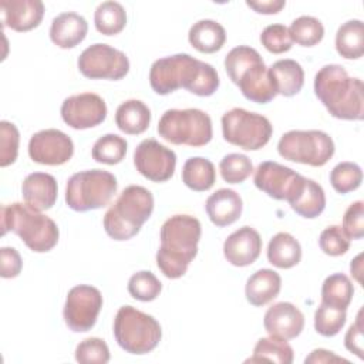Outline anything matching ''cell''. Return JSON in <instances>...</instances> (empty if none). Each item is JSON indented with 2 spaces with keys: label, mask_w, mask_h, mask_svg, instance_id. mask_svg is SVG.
Returning <instances> with one entry per match:
<instances>
[{
  "label": "cell",
  "mask_w": 364,
  "mask_h": 364,
  "mask_svg": "<svg viewBox=\"0 0 364 364\" xmlns=\"http://www.w3.org/2000/svg\"><path fill=\"white\" fill-rule=\"evenodd\" d=\"M149 84L158 95L185 88L195 95L210 97L219 88V75L210 64L179 53L152 63Z\"/></svg>",
  "instance_id": "6da1fadb"
},
{
  "label": "cell",
  "mask_w": 364,
  "mask_h": 364,
  "mask_svg": "<svg viewBox=\"0 0 364 364\" xmlns=\"http://www.w3.org/2000/svg\"><path fill=\"white\" fill-rule=\"evenodd\" d=\"M200 222L191 215H173L161 226V246L156 252V266L168 279L182 277L198 253Z\"/></svg>",
  "instance_id": "7a4b0ae2"
},
{
  "label": "cell",
  "mask_w": 364,
  "mask_h": 364,
  "mask_svg": "<svg viewBox=\"0 0 364 364\" xmlns=\"http://www.w3.org/2000/svg\"><path fill=\"white\" fill-rule=\"evenodd\" d=\"M314 94L334 118L361 121L364 117L363 81L350 77L340 64H327L317 71Z\"/></svg>",
  "instance_id": "3957f363"
},
{
  "label": "cell",
  "mask_w": 364,
  "mask_h": 364,
  "mask_svg": "<svg viewBox=\"0 0 364 364\" xmlns=\"http://www.w3.org/2000/svg\"><path fill=\"white\" fill-rule=\"evenodd\" d=\"M225 70L243 97L252 102L267 104L277 95L262 55L249 46L232 48L225 57Z\"/></svg>",
  "instance_id": "277c9868"
},
{
  "label": "cell",
  "mask_w": 364,
  "mask_h": 364,
  "mask_svg": "<svg viewBox=\"0 0 364 364\" xmlns=\"http://www.w3.org/2000/svg\"><path fill=\"white\" fill-rule=\"evenodd\" d=\"M0 219L1 235L14 232L36 253L50 252L58 242L60 230L55 222L27 203L3 205Z\"/></svg>",
  "instance_id": "5b68a950"
},
{
  "label": "cell",
  "mask_w": 364,
  "mask_h": 364,
  "mask_svg": "<svg viewBox=\"0 0 364 364\" xmlns=\"http://www.w3.org/2000/svg\"><path fill=\"white\" fill-rule=\"evenodd\" d=\"M154 210L152 193L139 185L127 186L105 212L102 225L105 233L114 240L134 237Z\"/></svg>",
  "instance_id": "8992f818"
},
{
  "label": "cell",
  "mask_w": 364,
  "mask_h": 364,
  "mask_svg": "<svg viewBox=\"0 0 364 364\" xmlns=\"http://www.w3.org/2000/svg\"><path fill=\"white\" fill-rule=\"evenodd\" d=\"M114 337L118 346L129 354H148L161 341V324L149 314L122 306L114 318Z\"/></svg>",
  "instance_id": "52a82bcc"
},
{
  "label": "cell",
  "mask_w": 364,
  "mask_h": 364,
  "mask_svg": "<svg viewBox=\"0 0 364 364\" xmlns=\"http://www.w3.org/2000/svg\"><path fill=\"white\" fill-rule=\"evenodd\" d=\"M117 188V178L108 171H81L67 181L65 203L75 212L100 209L111 202Z\"/></svg>",
  "instance_id": "ba28073f"
},
{
  "label": "cell",
  "mask_w": 364,
  "mask_h": 364,
  "mask_svg": "<svg viewBox=\"0 0 364 364\" xmlns=\"http://www.w3.org/2000/svg\"><path fill=\"white\" fill-rule=\"evenodd\" d=\"M156 131L173 145L193 148L208 145L213 135L210 117L198 108L166 109L159 118Z\"/></svg>",
  "instance_id": "9c48e42d"
},
{
  "label": "cell",
  "mask_w": 364,
  "mask_h": 364,
  "mask_svg": "<svg viewBox=\"0 0 364 364\" xmlns=\"http://www.w3.org/2000/svg\"><path fill=\"white\" fill-rule=\"evenodd\" d=\"M282 158L310 166H323L334 155L331 136L318 129H291L282 135L277 144Z\"/></svg>",
  "instance_id": "30bf717a"
},
{
  "label": "cell",
  "mask_w": 364,
  "mask_h": 364,
  "mask_svg": "<svg viewBox=\"0 0 364 364\" xmlns=\"http://www.w3.org/2000/svg\"><path fill=\"white\" fill-rule=\"evenodd\" d=\"M272 132L273 127L270 121L257 112L232 108L222 117V134L225 141L245 151L263 148L270 141Z\"/></svg>",
  "instance_id": "8fae6325"
},
{
  "label": "cell",
  "mask_w": 364,
  "mask_h": 364,
  "mask_svg": "<svg viewBox=\"0 0 364 364\" xmlns=\"http://www.w3.org/2000/svg\"><path fill=\"white\" fill-rule=\"evenodd\" d=\"M77 65L80 73L91 80L118 81L129 71V60L125 53L104 43L87 47L80 54Z\"/></svg>",
  "instance_id": "7c38bea8"
},
{
  "label": "cell",
  "mask_w": 364,
  "mask_h": 364,
  "mask_svg": "<svg viewBox=\"0 0 364 364\" xmlns=\"http://www.w3.org/2000/svg\"><path fill=\"white\" fill-rule=\"evenodd\" d=\"M101 307V291L90 284H78L70 289L67 294L63 317L71 331L85 333L95 326Z\"/></svg>",
  "instance_id": "4fadbf2b"
},
{
  "label": "cell",
  "mask_w": 364,
  "mask_h": 364,
  "mask_svg": "<svg viewBox=\"0 0 364 364\" xmlns=\"http://www.w3.org/2000/svg\"><path fill=\"white\" fill-rule=\"evenodd\" d=\"M306 178L291 168L274 161L259 164L255 171L253 182L257 189L276 200H293L301 191Z\"/></svg>",
  "instance_id": "5bb4252c"
},
{
  "label": "cell",
  "mask_w": 364,
  "mask_h": 364,
  "mask_svg": "<svg viewBox=\"0 0 364 364\" xmlns=\"http://www.w3.org/2000/svg\"><path fill=\"white\" fill-rule=\"evenodd\" d=\"M134 165L144 178L152 182H165L173 176L176 155L156 139L149 138L135 148Z\"/></svg>",
  "instance_id": "9a60e30c"
},
{
  "label": "cell",
  "mask_w": 364,
  "mask_h": 364,
  "mask_svg": "<svg viewBox=\"0 0 364 364\" xmlns=\"http://www.w3.org/2000/svg\"><path fill=\"white\" fill-rule=\"evenodd\" d=\"M60 112L68 127L74 129H88L104 122L107 104L98 94L81 92L65 98Z\"/></svg>",
  "instance_id": "2e32d148"
},
{
  "label": "cell",
  "mask_w": 364,
  "mask_h": 364,
  "mask_svg": "<svg viewBox=\"0 0 364 364\" xmlns=\"http://www.w3.org/2000/svg\"><path fill=\"white\" fill-rule=\"evenodd\" d=\"M74 154L73 139L60 129H41L31 135L28 141V155L31 161L41 165H63Z\"/></svg>",
  "instance_id": "e0dca14e"
},
{
  "label": "cell",
  "mask_w": 364,
  "mask_h": 364,
  "mask_svg": "<svg viewBox=\"0 0 364 364\" xmlns=\"http://www.w3.org/2000/svg\"><path fill=\"white\" fill-rule=\"evenodd\" d=\"M262 252V237L250 226H242L229 235L223 243L225 259L237 267H245L257 260Z\"/></svg>",
  "instance_id": "ac0fdd59"
},
{
  "label": "cell",
  "mask_w": 364,
  "mask_h": 364,
  "mask_svg": "<svg viewBox=\"0 0 364 364\" xmlns=\"http://www.w3.org/2000/svg\"><path fill=\"white\" fill-rule=\"evenodd\" d=\"M269 336L291 340L300 336L304 327V316L293 303L280 301L267 309L263 318Z\"/></svg>",
  "instance_id": "d6986e66"
},
{
  "label": "cell",
  "mask_w": 364,
  "mask_h": 364,
  "mask_svg": "<svg viewBox=\"0 0 364 364\" xmlns=\"http://www.w3.org/2000/svg\"><path fill=\"white\" fill-rule=\"evenodd\" d=\"M3 26L23 33L40 26L44 16V4L40 0H1Z\"/></svg>",
  "instance_id": "ffe728a7"
},
{
  "label": "cell",
  "mask_w": 364,
  "mask_h": 364,
  "mask_svg": "<svg viewBox=\"0 0 364 364\" xmlns=\"http://www.w3.org/2000/svg\"><path fill=\"white\" fill-rule=\"evenodd\" d=\"M24 202L37 209L48 210L54 206L58 195L57 181L53 175L46 172H33L27 175L21 185Z\"/></svg>",
  "instance_id": "44dd1931"
},
{
  "label": "cell",
  "mask_w": 364,
  "mask_h": 364,
  "mask_svg": "<svg viewBox=\"0 0 364 364\" xmlns=\"http://www.w3.org/2000/svg\"><path fill=\"white\" fill-rule=\"evenodd\" d=\"M205 209L213 225L218 228H225L235 223L240 218L243 202L237 192L222 188L206 199Z\"/></svg>",
  "instance_id": "7402d4cb"
},
{
  "label": "cell",
  "mask_w": 364,
  "mask_h": 364,
  "mask_svg": "<svg viewBox=\"0 0 364 364\" xmlns=\"http://www.w3.org/2000/svg\"><path fill=\"white\" fill-rule=\"evenodd\" d=\"M87 20L74 13L65 11L53 18L50 27V38L60 48H74L87 36Z\"/></svg>",
  "instance_id": "603a6c76"
},
{
  "label": "cell",
  "mask_w": 364,
  "mask_h": 364,
  "mask_svg": "<svg viewBox=\"0 0 364 364\" xmlns=\"http://www.w3.org/2000/svg\"><path fill=\"white\" fill-rule=\"evenodd\" d=\"M280 287L282 279L277 272L272 269H260L255 272L246 282V300L255 307H262L277 297Z\"/></svg>",
  "instance_id": "cb8c5ba5"
},
{
  "label": "cell",
  "mask_w": 364,
  "mask_h": 364,
  "mask_svg": "<svg viewBox=\"0 0 364 364\" xmlns=\"http://www.w3.org/2000/svg\"><path fill=\"white\" fill-rule=\"evenodd\" d=\"M269 75L273 81L276 92L284 97H293L300 92L304 84V71L301 65L291 60H277L269 67Z\"/></svg>",
  "instance_id": "d4e9b609"
},
{
  "label": "cell",
  "mask_w": 364,
  "mask_h": 364,
  "mask_svg": "<svg viewBox=\"0 0 364 364\" xmlns=\"http://www.w3.org/2000/svg\"><path fill=\"white\" fill-rule=\"evenodd\" d=\"M189 44L199 53L212 54L219 51L226 41L223 26L215 20H199L193 23L188 33Z\"/></svg>",
  "instance_id": "484cf974"
},
{
  "label": "cell",
  "mask_w": 364,
  "mask_h": 364,
  "mask_svg": "<svg viewBox=\"0 0 364 364\" xmlns=\"http://www.w3.org/2000/svg\"><path fill=\"white\" fill-rule=\"evenodd\" d=\"M115 124L119 131L128 135H139L151 124V111L139 100H127L115 111Z\"/></svg>",
  "instance_id": "4316f807"
},
{
  "label": "cell",
  "mask_w": 364,
  "mask_h": 364,
  "mask_svg": "<svg viewBox=\"0 0 364 364\" xmlns=\"http://www.w3.org/2000/svg\"><path fill=\"white\" fill-rule=\"evenodd\" d=\"M301 259V246L299 240L287 232L276 233L267 246V260L274 267L291 269Z\"/></svg>",
  "instance_id": "83f0119b"
},
{
  "label": "cell",
  "mask_w": 364,
  "mask_h": 364,
  "mask_svg": "<svg viewBox=\"0 0 364 364\" xmlns=\"http://www.w3.org/2000/svg\"><path fill=\"white\" fill-rule=\"evenodd\" d=\"M289 203L290 208L301 218L314 219L320 216L326 208V195L321 185L306 178L301 191Z\"/></svg>",
  "instance_id": "f1b7e54d"
},
{
  "label": "cell",
  "mask_w": 364,
  "mask_h": 364,
  "mask_svg": "<svg viewBox=\"0 0 364 364\" xmlns=\"http://www.w3.org/2000/svg\"><path fill=\"white\" fill-rule=\"evenodd\" d=\"M336 50L347 60H357L364 54V26L361 20H348L338 27Z\"/></svg>",
  "instance_id": "f546056e"
},
{
  "label": "cell",
  "mask_w": 364,
  "mask_h": 364,
  "mask_svg": "<svg viewBox=\"0 0 364 364\" xmlns=\"http://www.w3.org/2000/svg\"><path fill=\"white\" fill-rule=\"evenodd\" d=\"M216 181L215 165L202 156L186 159L182 168V182L195 192L209 191Z\"/></svg>",
  "instance_id": "4dcf8cb0"
},
{
  "label": "cell",
  "mask_w": 364,
  "mask_h": 364,
  "mask_svg": "<svg viewBox=\"0 0 364 364\" xmlns=\"http://www.w3.org/2000/svg\"><path fill=\"white\" fill-rule=\"evenodd\" d=\"M354 286L344 273H334L326 277L321 286V303L340 310H347L353 300Z\"/></svg>",
  "instance_id": "1f68e13d"
},
{
  "label": "cell",
  "mask_w": 364,
  "mask_h": 364,
  "mask_svg": "<svg viewBox=\"0 0 364 364\" xmlns=\"http://www.w3.org/2000/svg\"><path fill=\"white\" fill-rule=\"evenodd\" d=\"M294 358L291 346L279 337L270 336L259 338L255 348L253 355L246 360V363H257V361H272L279 364H291Z\"/></svg>",
  "instance_id": "d6a6232c"
},
{
  "label": "cell",
  "mask_w": 364,
  "mask_h": 364,
  "mask_svg": "<svg viewBox=\"0 0 364 364\" xmlns=\"http://www.w3.org/2000/svg\"><path fill=\"white\" fill-rule=\"evenodd\" d=\"M94 24L98 33L115 36L121 33L127 24L125 9L118 1H102L95 9Z\"/></svg>",
  "instance_id": "836d02e7"
},
{
  "label": "cell",
  "mask_w": 364,
  "mask_h": 364,
  "mask_svg": "<svg viewBox=\"0 0 364 364\" xmlns=\"http://www.w3.org/2000/svg\"><path fill=\"white\" fill-rule=\"evenodd\" d=\"M287 30L291 41L301 47H313L324 37V27L321 21L311 16L297 17Z\"/></svg>",
  "instance_id": "e575fe53"
},
{
  "label": "cell",
  "mask_w": 364,
  "mask_h": 364,
  "mask_svg": "<svg viewBox=\"0 0 364 364\" xmlns=\"http://www.w3.org/2000/svg\"><path fill=\"white\" fill-rule=\"evenodd\" d=\"M127 141L117 135V134H105L100 136L91 151L92 159L105 164V165H115L119 164L127 154Z\"/></svg>",
  "instance_id": "d590c367"
},
{
  "label": "cell",
  "mask_w": 364,
  "mask_h": 364,
  "mask_svg": "<svg viewBox=\"0 0 364 364\" xmlns=\"http://www.w3.org/2000/svg\"><path fill=\"white\" fill-rule=\"evenodd\" d=\"M363 182V171L355 162H340L330 172V183L336 192L344 195L355 191Z\"/></svg>",
  "instance_id": "8d00e7d4"
},
{
  "label": "cell",
  "mask_w": 364,
  "mask_h": 364,
  "mask_svg": "<svg viewBox=\"0 0 364 364\" xmlns=\"http://www.w3.org/2000/svg\"><path fill=\"white\" fill-rule=\"evenodd\" d=\"M162 290V283L149 270L134 273L128 280V293L139 301L155 300Z\"/></svg>",
  "instance_id": "74e56055"
},
{
  "label": "cell",
  "mask_w": 364,
  "mask_h": 364,
  "mask_svg": "<svg viewBox=\"0 0 364 364\" xmlns=\"http://www.w3.org/2000/svg\"><path fill=\"white\" fill-rule=\"evenodd\" d=\"M347 320L346 310L320 304L314 313V328L324 337H334L341 331Z\"/></svg>",
  "instance_id": "f35d334b"
},
{
  "label": "cell",
  "mask_w": 364,
  "mask_h": 364,
  "mask_svg": "<svg viewBox=\"0 0 364 364\" xmlns=\"http://www.w3.org/2000/svg\"><path fill=\"white\" fill-rule=\"evenodd\" d=\"M222 179L228 183H242L253 172L252 161L243 154H228L219 164Z\"/></svg>",
  "instance_id": "ab89813d"
},
{
  "label": "cell",
  "mask_w": 364,
  "mask_h": 364,
  "mask_svg": "<svg viewBox=\"0 0 364 364\" xmlns=\"http://www.w3.org/2000/svg\"><path fill=\"white\" fill-rule=\"evenodd\" d=\"M75 360L82 364H105L109 361V348L102 338L88 337L77 346Z\"/></svg>",
  "instance_id": "60d3db41"
},
{
  "label": "cell",
  "mask_w": 364,
  "mask_h": 364,
  "mask_svg": "<svg viewBox=\"0 0 364 364\" xmlns=\"http://www.w3.org/2000/svg\"><path fill=\"white\" fill-rule=\"evenodd\" d=\"M20 132L17 127L9 121L0 122V166H9L16 162L18 155Z\"/></svg>",
  "instance_id": "b9f144b4"
},
{
  "label": "cell",
  "mask_w": 364,
  "mask_h": 364,
  "mask_svg": "<svg viewBox=\"0 0 364 364\" xmlns=\"http://www.w3.org/2000/svg\"><path fill=\"white\" fill-rule=\"evenodd\" d=\"M260 43L269 53L273 54H283L293 46L289 30L283 24H270L264 27L260 34Z\"/></svg>",
  "instance_id": "7bdbcfd3"
},
{
  "label": "cell",
  "mask_w": 364,
  "mask_h": 364,
  "mask_svg": "<svg viewBox=\"0 0 364 364\" xmlns=\"http://www.w3.org/2000/svg\"><path fill=\"white\" fill-rule=\"evenodd\" d=\"M318 246L328 256H341L350 249V239L346 236L341 226L331 225L320 233Z\"/></svg>",
  "instance_id": "ee69618b"
},
{
  "label": "cell",
  "mask_w": 364,
  "mask_h": 364,
  "mask_svg": "<svg viewBox=\"0 0 364 364\" xmlns=\"http://www.w3.org/2000/svg\"><path fill=\"white\" fill-rule=\"evenodd\" d=\"M343 232L351 240L361 239L364 235V202H353L343 216Z\"/></svg>",
  "instance_id": "f6af8a7d"
},
{
  "label": "cell",
  "mask_w": 364,
  "mask_h": 364,
  "mask_svg": "<svg viewBox=\"0 0 364 364\" xmlns=\"http://www.w3.org/2000/svg\"><path fill=\"white\" fill-rule=\"evenodd\" d=\"M23 269V260L20 253L14 247L0 249V274L3 279H13L20 274Z\"/></svg>",
  "instance_id": "bcb514c9"
},
{
  "label": "cell",
  "mask_w": 364,
  "mask_h": 364,
  "mask_svg": "<svg viewBox=\"0 0 364 364\" xmlns=\"http://www.w3.org/2000/svg\"><path fill=\"white\" fill-rule=\"evenodd\" d=\"M344 346L348 351L354 353L358 358H363V318L361 310L357 314V320L350 326L344 336Z\"/></svg>",
  "instance_id": "7dc6e473"
},
{
  "label": "cell",
  "mask_w": 364,
  "mask_h": 364,
  "mask_svg": "<svg viewBox=\"0 0 364 364\" xmlns=\"http://www.w3.org/2000/svg\"><path fill=\"white\" fill-rule=\"evenodd\" d=\"M246 6L260 14H276L284 6V0H269V1H246Z\"/></svg>",
  "instance_id": "c3c4849f"
},
{
  "label": "cell",
  "mask_w": 364,
  "mask_h": 364,
  "mask_svg": "<svg viewBox=\"0 0 364 364\" xmlns=\"http://www.w3.org/2000/svg\"><path fill=\"white\" fill-rule=\"evenodd\" d=\"M338 363V361H344V363H348V360L343 358V357H338L336 355L333 351H328V350H324V348H316L310 353L309 357H306L304 363Z\"/></svg>",
  "instance_id": "681fc988"
},
{
  "label": "cell",
  "mask_w": 364,
  "mask_h": 364,
  "mask_svg": "<svg viewBox=\"0 0 364 364\" xmlns=\"http://www.w3.org/2000/svg\"><path fill=\"white\" fill-rule=\"evenodd\" d=\"M361 259H363V253H360L350 264V270H351V276H354V279L361 283V272H363V267H361Z\"/></svg>",
  "instance_id": "f907efd6"
}]
</instances>
